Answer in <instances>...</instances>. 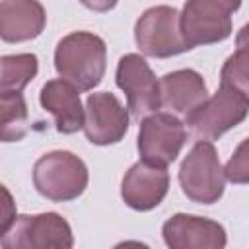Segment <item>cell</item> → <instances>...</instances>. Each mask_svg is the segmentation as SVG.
<instances>
[{"label":"cell","instance_id":"6da1fadb","mask_svg":"<svg viewBox=\"0 0 249 249\" xmlns=\"http://www.w3.org/2000/svg\"><path fill=\"white\" fill-rule=\"evenodd\" d=\"M105 58L107 49L101 37L89 31H74L58 41L54 68L80 91H89L105 74Z\"/></svg>","mask_w":249,"mask_h":249},{"label":"cell","instance_id":"7a4b0ae2","mask_svg":"<svg viewBox=\"0 0 249 249\" xmlns=\"http://www.w3.org/2000/svg\"><path fill=\"white\" fill-rule=\"evenodd\" d=\"M33 185L53 202L74 200L88 187V167L72 152L54 150L35 161Z\"/></svg>","mask_w":249,"mask_h":249},{"label":"cell","instance_id":"3957f363","mask_svg":"<svg viewBox=\"0 0 249 249\" xmlns=\"http://www.w3.org/2000/svg\"><path fill=\"white\" fill-rule=\"evenodd\" d=\"M241 0H187L179 27L189 49L224 41L231 33V14Z\"/></svg>","mask_w":249,"mask_h":249},{"label":"cell","instance_id":"277c9868","mask_svg":"<svg viewBox=\"0 0 249 249\" xmlns=\"http://www.w3.org/2000/svg\"><path fill=\"white\" fill-rule=\"evenodd\" d=\"M249 97L233 88L222 86L212 95L187 113V124L196 138L216 140L247 117Z\"/></svg>","mask_w":249,"mask_h":249},{"label":"cell","instance_id":"5b68a950","mask_svg":"<svg viewBox=\"0 0 249 249\" xmlns=\"http://www.w3.org/2000/svg\"><path fill=\"white\" fill-rule=\"evenodd\" d=\"M224 169L212 142L198 140L179 169V183L187 198L200 204L216 202L224 193Z\"/></svg>","mask_w":249,"mask_h":249},{"label":"cell","instance_id":"8992f818","mask_svg":"<svg viewBox=\"0 0 249 249\" xmlns=\"http://www.w3.org/2000/svg\"><path fill=\"white\" fill-rule=\"evenodd\" d=\"M134 39L146 56L167 58L189 51L179 27V12L171 6H154L146 10L136 21Z\"/></svg>","mask_w":249,"mask_h":249},{"label":"cell","instance_id":"52a82bcc","mask_svg":"<svg viewBox=\"0 0 249 249\" xmlns=\"http://www.w3.org/2000/svg\"><path fill=\"white\" fill-rule=\"evenodd\" d=\"M6 249H70L74 235L68 222L56 212L37 216H18L12 228L2 235Z\"/></svg>","mask_w":249,"mask_h":249},{"label":"cell","instance_id":"ba28073f","mask_svg":"<svg viewBox=\"0 0 249 249\" xmlns=\"http://www.w3.org/2000/svg\"><path fill=\"white\" fill-rule=\"evenodd\" d=\"M185 138V124L171 113H152L144 117L138 132V152L142 161L163 167L169 165L177 160Z\"/></svg>","mask_w":249,"mask_h":249},{"label":"cell","instance_id":"9c48e42d","mask_svg":"<svg viewBox=\"0 0 249 249\" xmlns=\"http://www.w3.org/2000/svg\"><path fill=\"white\" fill-rule=\"evenodd\" d=\"M117 86L124 91L128 109L136 119H144L161 107L158 80L140 54L130 53L119 60Z\"/></svg>","mask_w":249,"mask_h":249},{"label":"cell","instance_id":"30bf717a","mask_svg":"<svg viewBox=\"0 0 249 249\" xmlns=\"http://www.w3.org/2000/svg\"><path fill=\"white\" fill-rule=\"evenodd\" d=\"M82 128L91 144H117L128 130V113L113 93H91L86 99Z\"/></svg>","mask_w":249,"mask_h":249},{"label":"cell","instance_id":"8fae6325","mask_svg":"<svg viewBox=\"0 0 249 249\" xmlns=\"http://www.w3.org/2000/svg\"><path fill=\"white\" fill-rule=\"evenodd\" d=\"M167 189L169 173L163 165L138 161L126 171L121 185V196L134 210H152L165 198Z\"/></svg>","mask_w":249,"mask_h":249},{"label":"cell","instance_id":"7c38bea8","mask_svg":"<svg viewBox=\"0 0 249 249\" xmlns=\"http://www.w3.org/2000/svg\"><path fill=\"white\" fill-rule=\"evenodd\" d=\"M163 239L171 249H222L226 231L214 220L175 214L163 224Z\"/></svg>","mask_w":249,"mask_h":249},{"label":"cell","instance_id":"4fadbf2b","mask_svg":"<svg viewBox=\"0 0 249 249\" xmlns=\"http://www.w3.org/2000/svg\"><path fill=\"white\" fill-rule=\"evenodd\" d=\"M47 16L39 0L0 2V39L6 43L31 41L45 29Z\"/></svg>","mask_w":249,"mask_h":249},{"label":"cell","instance_id":"5bb4252c","mask_svg":"<svg viewBox=\"0 0 249 249\" xmlns=\"http://www.w3.org/2000/svg\"><path fill=\"white\" fill-rule=\"evenodd\" d=\"M80 89L66 80H51L41 89V105L54 117L56 130L74 134L84 126V107Z\"/></svg>","mask_w":249,"mask_h":249},{"label":"cell","instance_id":"9a60e30c","mask_svg":"<svg viewBox=\"0 0 249 249\" xmlns=\"http://www.w3.org/2000/svg\"><path fill=\"white\" fill-rule=\"evenodd\" d=\"M158 88H160V105L179 115H187L208 97V89L202 76L191 68L165 74L158 82Z\"/></svg>","mask_w":249,"mask_h":249},{"label":"cell","instance_id":"2e32d148","mask_svg":"<svg viewBox=\"0 0 249 249\" xmlns=\"http://www.w3.org/2000/svg\"><path fill=\"white\" fill-rule=\"evenodd\" d=\"M29 130L27 103L21 93H0V142H18Z\"/></svg>","mask_w":249,"mask_h":249},{"label":"cell","instance_id":"e0dca14e","mask_svg":"<svg viewBox=\"0 0 249 249\" xmlns=\"http://www.w3.org/2000/svg\"><path fill=\"white\" fill-rule=\"evenodd\" d=\"M39 60L35 54H10L0 58V93H21L37 76Z\"/></svg>","mask_w":249,"mask_h":249},{"label":"cell","instance_id":"ac0fdd59","mask_svg":"<svg viewBox=\"0 0 249 249\" xmlns=\"http://www.w3.org/2000/svg\"><path fill=\"white\" fill-rule=\"evenodd\" d=\"M222 86L247 93V49L243 43L239 45L237 53L226 60L222 68Z\"/></svg>","mask_w":249,"mask_h":249},{"label":"cell","instance_id":"d6986e66","mask_svg":"<svg viewBox=\"0 0 249 249\" xmlns=\"http://www.w3.org/2000/svg\"><path fill=\"white\" fill-rule=\"evenodd\" d=\"M245 148H247V140H243L235 152V156L228 161L226 169H224V177H228L233 183H245L247 181V156H245Z\"/></svg>","mask_w":249,"mask_h":249},{"label":"cell","instance_id":"ffe728a7","mask_svg":"<svg viewBox=\"0 0 249 249\" xmlns=\"http://www.w3.org/2000/svg\"><path fill=\"white\" fill-rule=\"evenodd\" d=\"M16 222V202L12 193L0 183V239Z\"/></svg>","mask_w":249,"mask_h":249},{"label":"cell","instance_id":"44dd1931","mask_svg":"<svg viewBox=\"0 0 249 249\" xmlns=\"http://www.w3.org/2000/svg\"><path fill=\"white\" fill-rule=\"evenodd\" d=\"M80 2L93 12H109L117 6L119 0H80Z\"/></svg>","mask_w":249,"mask_h":249}]
</instances>
